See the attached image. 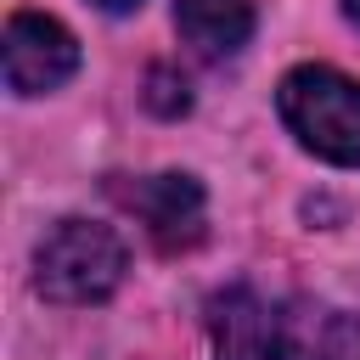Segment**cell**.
Masks as SVG:
<instances>
[{
	"label": "cell",
	"instance_id": "1",
	"mask_svg": "<svg viewBox=\"0 0 360 360\" xmlns=\"http://www.w3.org/2000/svg\"><path fill=\"white\" fill-rule=\"evenodd\" d=\"M276 107L304 152H315L338 169H360V79H349L326 62H304L281 79Z\"/></svg>",
	"mask_w": 360,
	"mask_h": 360
},
{
	"label": "cell",
	"instance_id": "2",
	"mask_svg": "<svg viewBox=\"0 0 360 360\" xmlns=\"http://www.w3.org/2000/svg\"><path fill=\"white\" fill-rule=\"evenodd\" d=\"M129 270L124 242L96 219H56L34 253V287L51 304H101Z\"/></svg>",
	"mask_w": 360,
	"mask_h": 360
},
{
	"label": "cell",
	"instance_id": "3",
	"mask_svg": "<svg viewBox=\"0 0 360 360\" xmlns=\"http://www.w3.org/2000/svg\"><path fill=\"white\" fill-rule=\"evenodd\" d=\"M208 332H214V360H315L292 315L253 287H225L208 304Z\"/></svg>",
	"mask_w": 360,
	"mask_h": 360
},
{
	"label": "cell",
	"instance_id": "4",
	"mask_svg": "<svg viewBox=\"0 0 360 360\" xmlns=\"http://www.w3.org/2000/svg\"><path fill=\"white\" fill-rule=\"evenodd\" d=\"M107 191H112V202H124V208L146 225V236H152L163 253H180V248H197V242H202L208 197H202V186H197L191 174H174V169H169V174H141V180L112 174Z\"/></svg>",
	"mask_w": 360,
	"mask_h": 360
},
{
	"label": "cell",
	"instance_id": "5",
	"mask_svg": "<svg viewBox=\"0 0 360 360\" xmlns=\"http://www.w3.org/2000/svg\"><path fill=\"white\" fill-rule=\"evenodd\" d=\"M0 62L17 96H45L79 73V39L45 11H11L0 34Z\"/></svg>",
	"mask_w": 360,
	"mask_h": 360
},
{
	"label": "cell",
	"instance_id": "6",
	"mask_svg": "<svg viewBox=\"0 0 360 360\" xmlns=\"http://www.w3.org/2000/svg\"><path fill=\"white\" fill-rule=\"evenodd\" d=\"M174 28L208 62L236 56L253 34V0H174Z\"/></svg>",
	"mask_w": 360,
	"mask_h": 360
},
{
	"label": "cell",
	"instance_id": "7",
	"mask_svg": "<svg viewBox=\"0 0 360 360\" xmlns=\"http://www.w3.org/2000/svg\"><path fill=\"white\" fill-rule=\"evenodd\" d=\"M321 360H360V315H332L321 326Z\"/></svg>",
	"mask_w": 360,
	"mask_h": 360
},
{
	"label": "cell",
	"instance_id": "8",
	"mask_svg": "<svg viewBox=\"0 0 360 360\" xmlns=\"http://www.w3.org/2000/svg\"><path fill=\"white\" fill-rule=\"evenodd\" d=\"M146 107L152 112H186L191 107V96H186V79H174L169 68H152V90H146Z\"/></svg>",
	"mask_w": 360,
	"mask_h": 360
},
{
	"label": "cell",
	"instance_id": "9",
	"mask_svg": "<svg viewBox=\"0 0 360 360\" xmlns=\"http://www.w3.org/2000/svg\"><path fill=\"white\" fill-rule=\"evenodd\" d=\"M96 6H101V11H135L141 0H96Z\"/></svg>",
	"mask_w": 360,
	"mask_h": 360
},
{
	"label": "cell",
	"instance_id": "10",
	"mask_svg": "<svg viewBox=\"0 0 360 360\" xmlns=\"http://www.w3.org/2000/svg\"><path fill=\"white\" fill-rule=\"evenodd\" d=\"M343 17H349V22L360 28V0H343Z\"/></svg>",
	"mask_w": 360,
	"mask_h": 360
}]
</instances>
